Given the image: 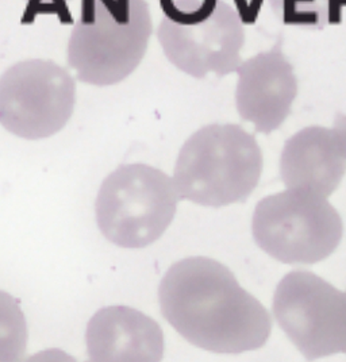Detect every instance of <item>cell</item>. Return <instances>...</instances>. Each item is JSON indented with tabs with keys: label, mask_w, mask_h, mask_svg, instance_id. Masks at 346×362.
Instances as JSON below:
<instances>
[{
	"label": "cell",
	"mask_w": 346,
	"mask_h": 362,
	"mask_svg": "<svg viewBox=\"0 0 346 362\" xmlns=\"http://www.w3.org/2000/svg\"><path fill=\"white\" fill-rule=\"evenodd\" d=\"M168 323L194 346L240 354L264 346L272 332L267 308L229 268L207 257L175 262L158 288Z\"/></svg>",
	"instance_id": "obj_1"
},
{
	"label": "cell",
	"mask_w": 346,
	"mask_h": 362,
	"mask_svg": "<svg viewBox=\"0 0 346 362\" xmlns=\"http://www.w3.org/2000/svg\"><path fill=\"white\" fill-rule=\"evenodd\" d=\"M151 33L146 0H81L68 41V64L83 83L118 84L144 60Z\"/></svg>",
	"instance_id": "obj_2"
},
{
	"label": "cell",
	"mask_w": 346,
	"mask_h": 362,
	"mask_svg": "<svg viewBox=\"0 0 346 362\" xmlns=\"http://www.w3.org/2000/svg\"><path fill=\"white\" fill-rule=\"evenodd\" d=\"M263 168L264 157L255 136L238 124L214 123L185 141L173 182L183 200L219 209L246 202Z\"/></svg>",
	"instance_id": "obj_3"
},
{
	"label": "cell",
	"mask_w": 346,
	"mask_h": 362,
	"mask_svg": "<svg viewBox=\"0 0 346 362\" xmlns=\"http://www.w3.org/2000/svg\"><path fill=\"white\" fill-rule=\"evenodd\" d=\"M180 197L163 170L126 164L105 177L95 203L96 223L108 241L125 249H142L171 226Z\"/></svg>",
	"instance_id": "obj_4"
},
{
	"label": "cell",
	"mask_w": 346,
	"mask_h": 362,
	"mask_svg": "<svg viewBox=\"0 0 346 362\" xmlns=\"http://www.w3.org/2000/svg\"><path fill=\"white\" fill-rule=\"evenodd\" d=\"M252 231L258 247L272 258L288 265H311L335 252L344 225L328 197L287 189L258 202Z\"/></svg>",
	"instance_id": "obj_5"
},
{
	"label": "cell",
	"mask_w": 346,
	"mask_h": 362,
	"mask_svg": "<svg viewBox=\"0 0 346 362\" xmlns=\"http://www.w3.org/2000/svg\"><path fill=\"white\" fill-rule=\"evenodd\" d=\"M75 105V80L54 61H19L0 76V126L19 138L57 134Z\"/></svg>",
	"instance_id": "obj_6"
},
{
	"label": "cell",
	"mask_w": 346,
	"mask_h": 362,
	"mask_svg": "<svg viewBox=\"0 0 346 362\" xmlns=\"http://www.w3.org/2000/svg\"><path fill=\"white\" fill-rule=\"evenodd\" d=\"M273 315L306 358L346 354V291L316 273L294 271L284 276L273 296Z\"/></svg>",
	"instance_id": "obj_7"
},
{
	"label": "cell",
	"mask_w": 346,
	"mask_h": 362,
	"mask_svg": "<svg viewBox=\"0 0 346 362\" xmlns=\"http://www.w3.org/2000/svg\"><path fill=\"white\" fill-rule=\"evenodd\" d=\"M157 38L171 64L195 78L229 75L241 65L243 23L225 0L218 3L212 16L195 25H178L163 18Z\"/></svg>",
	"instance_id": "obj_8"
},
{
	"label": "cell",
	"mask_w": 346,
	"mask_h": 362,
	"mask_svg": "<svg viewBox=\"0 0 346 362\" xmlns=\"http://www.w3.org/2000/svg\"><path fill=\"white\" fill-rule=\"evenodd\" d=\"M236 72V105L242 121L252 123L257 133L271 134L286 122L298 96V80L282 38L268 52L242 61Z\"/></svg>",
	"instance_id": "obj_9"
},
{
	"label": "cell",
	"mask_w": 346,
	"mask_h": 362,
	"mask_svg": "<svg viewBox=\"0 0 346 362\" xmlns=\"http://www.w3.org/2000/svg\"><path fill=\"white\" fill-rule=\"evenodd\" d=\"M86 342L92 361H160L164 356L158 323L125 305L105 307L91 317Z\"/></svg>",
	"instance_id": "obj_10"
},
{
	"label": "cell",
	"mask_w": 346,
	"mask_h": 362,
	"mask_svg": "<svg viewBox=\"0 0 346 362\" xmlns=\"http://www.w3.org/2000/svg\"><path fill=\"white\" fill-rule=\"evenodd\" d=\"M345 173L346 160L331 129L310 126L287 139L280 157V176L287 189L329 197Z\"/></svg>",
	"instance_id": "obj_11"
},
{
	"label": "cell",
	"mask_w": 346,
	"mask_h": 362,
	"mask_svg": "<svg viewBox=\"0 0 346 362\" xmlns=\"http://www.w3.org/2000/svg\"><path fill=\"white\" fill-rule=\"evenodd\" d=\"M28 323L16 299L0 291V362L19 361L26 354Z\"/></svg>",
	"instance_id": "obj_12"
},
{
	"label": "cell",
	"mask_w": 346,
	"mask_h": 362,
	"mask_svg": "<svg viewBox=\"0 0 346 362\" xmlns=\"http://www.w3.org/2000/svg\"><path fill=\"white\" fill-rule=\"evenodd\" d=\"M275 16L288 26L323 29L338 16L333 0H270Z\"/></svg>",
	"instance_id": "obj_13"
},
{
	"label": "cell",
	"mask_w": 346,
	"mask_h": 362,
	"mask_svg": "<svg viewBox=\"0 0 346 362\" xmlns=\"http://www.w3.org/2000/svg\"><path fill=\"white\" fill-rule=\"evenodd\" d=\"M221 0H160L164 18L178 25H195L217 10Z\"/></svg>",
	"instance_id": "obj_14"
},
{
	"label": "cell",
	"mask_w": 346,
	"mask_h": 362,
	"mask_svg": "<svg viewBox=\"0 0 346 362\" xmlns=\"http://www.w3.org/2000/svg\"><path fill=\"white\" fill-rule=\"evenodd\" d=\"M28 13L35 16L38 14H54L67 10L72 0H25Z\"/></svg>",
	"instance_id": "obj_15"
},
{
	"label": "cell",
	"mask_w": 346,
	"mask_h": 362,
	"mask_svg": "<svg viewBox=\"0 0 346 362\" xmlns=\"http://www.w3.org/2000/svg\"><path fill=\"white\" fill-rule=\"evenodd\" d=\"M333 136L337 141V145L340 148V151L342 157L346 160V115L338 112L334 118V123L331 127Z\"/></svg>",
	"instance_id": "obj_16"
}]
</instances>
